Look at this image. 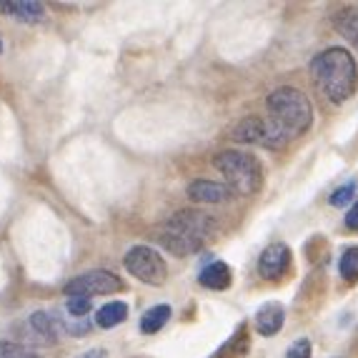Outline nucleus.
Returning <instances> with one entry per match:
<instances>
[{
  "mask_svg": "<svg viewBox=\"0 0 358 358\" xmlns=\"http://www.w3.org/2000/svg\"><path fill=\"white\" fill-rule=\"evenodd\" d=\"M310 80L326 101L346 103L358 85V68L346 48H326L310 60Z\"/></svg>",
  "mask_w": 358,
  "mask_h": 358,
  "instance_id": "1",
  "label": "nucleus"
},
{
  "mask_svg": "<svg viewBox=\"0 0 358 358\" xmlns=\"http://www.w3.org/2000/svg\"><path fill=\"white\" fill-rule=\"evenodd\" d=\"M266 108L271 113V123L288 141L308 133V128L313 126V106H310L308 96L299 88H291V85L275 88L266 98Z\"/></svg>",
  "mask_w": 358,
  "mask_h": 358,
  "instance_id": "2",
  "label": "nucleus"
},
{
  "mask_svg": "<svg viewBox=\"0 0 358 358\" xmlns=\"http://www.w3.org/2000/svg\"><path fill=\"white\" fill-rule=\"evenodd\" d=\"M213 166L226 176L228 188L238 196H253L263 185V168L256 155L243 150H221L213 158Z\"/></svg>",
  "mask_w": 358,
  "mask_h": 358,
  "instance_id": "3",
  "label": "nucleus"
},
{
  "mask_svg": "<svg viewBox=\"0 0 358 358\" xmlns=\"http://www.w3.org/2000/svg\"><path fill=\"white\" fill-rule=\"evenodd\" d=\"M123 263H126L128 273L136 275L141 283H148V286H163L168 278L166 261L150 245H133L123 258Z\"/></svg>",
  "mask_w": 358,
  "mask_h": 358,
  "instance_id": "4",
  "label": "nucleus"
},
{
  "mask_svg": "<svg viewBox=\"0 0 358 358\" xmlns=\"http://www.w3.org/2000/svg\"><path fill=\"white\" fill-rule=\"evenodd\" d=\"M123 291V281L110 271H88L78 275L66 286L68 299H93V296H108V293Z\"/></svg>",
  "mask_w": 358,
  "mask_h": 358,
  "instance_id": "5",
  "label": "nucleus"
},
{
  "mask_svg": "<svg viewBox=\"0 0 358 358\" xmlns=\"http://www.w3.org/2000/svg\"><path fill=\"white\" fill-rule=\"evenodd\" d=\"M233 138L241 141V143L266 145V148H271V150H281L283 145L288 143V138L283 136L273 123L258 118V115H248V118L241 120L238 126L233 128Z\"/></svg>",
  "mask_w": 358,
  "mask_h": 358,
  "instance_id": "6",
  "label": "nucleus"
},
{
  "mask_svg": "<svg viewBox=\"0 0 358 358\" xmlns=\"http://www.w3.org/2000/svg\"><path fill=\"white\" fill-rule=\"evenodd\" d=\"M163 231L178 233V236H185V238L203 245L215 233V221L208 213H201V210H178L176 215L168 218Z\"/></svg>",
  "mask_w": 358,
  "mask_h": 358,
  "instance_id": "7",
  "label": "nucleus"
},
{
  "mask_svg": "<svg viewBox=\"0 0 358 358\" xmlns=\"http://www.w3.org/2000/svg\"><path fill=\"white\" fill-rule=\"evenodd\" d=\"M288 268H291V248L286 243H271L258 258V273L266 281L281 278L288 273Z\"/></svg>",
  "mask_w": 358,
  "mask_h": 358,
  "instance_id": "8",
  "label": "nucleus"
},
{
  "mask_svg": "<svg viewBox=\"0 0 358 358\" xmlns=\"http://www.w3.org/2000/svg\"><path fill=\"white\" fill-rule=\"evenodd\" d=\"M231 188L223 183H215V180L201 178L188 185V198L196 201V203H226V201H231Z\"/></svg>",
  "mask_w": 358,
  "mask_h": 358,
  "instance_id": "9",
  "label": "nucleus"
},
{
  "mask_svg": "<svg viewBox=\"0 0 358 358\" xmlns=\"http://www.w3.org/2000/svg\"><path fill=\"white\" fill-rule=\"evenodd\" d=\"M283 321H286V310L281 303H263L256 313V331L261 336H275L283 329Z\"/></svg>",
  "mask_w": 358,
  "mask_h": 358,
  "instance_id": "10",
  "label": "nucleus"
},
{
  "mask_svg": "<svg viewBox=\"0 0 358 358\" xmlns=\"http://www.w3.org/2000/svg\"><path fill=\"white\" fill-rule=\"evenodd\" d=\"M0 13H6V15H10L13 20H20V23H41L43 15H45L41 3H33V0H20V3L3 0L0 3Z\"/></svg>",
  "mask_w": 358,
  "mask_h": 358,
  "instance_id": "11",
  "label": "nucleus"
},
{
  "mask_svg": "<svg viewBox=\"0 0 358 358\" xmlns=\"http://www.w3.org/2000/svg\"><path fill=\"white\" fill-rule=\"evenodd\" d=\"M198 283L203 288H210V291H226L231 286V268H228L223 261H213L208 263L201 275H198Z\"/></svg>",
  "mask_w": 358,
  "mask_h": 358,
  "instance_id": "12",
  "label": "nucleus"
},
{
  "mask_svg": "<svg viewBox=\"0 0 358 358\" xmlns=\"http://www.w3.org/2000/svg\"><path fill=\"white\" fill-rule=\"evenodd\" d=\"M334 25L341 36L358 48V8H341L334 13Z\"/></svg>",
  "mask_w": 358,
  "mask_h": 358,
  "instance_id": "13",
  "label": "nucleus"
},
{
  "mask_svg": "<svg viewBox=\"0 0 358 358\" xmlns=\"http://www.w3.org/2000/svg\"><path fill=\"white\" fill-rule=\"evenodd\" d=\"M128 318V306L123 301H110V303L101 306V310L96 313V323L101 329H115Z\"/></svg>",
  "mask_w": 358,
  "mask_h": 358,
  "instance_id": "14",
  "label": "nucleus"
},
{
  "mask_svg": "<svg viewBox=\"0 0 358 358\" xmlns=\"http://www.w3.org/2000/svg\"><path fill=\"white\" fill-rule=\"evenodd\" d=\"M171 306H153V308H148L143 313V318H141V331L143 334H158V331L163 329L168 323V318H171Z\"/></svg>",
  "mask_w": 358,
  "mask_h": 358,
  "instance_id": "15",
  "label": "nucleus"
},
{
  "mask_svg": "<svg viewBox=\"0 0 358 358\" xmlns=\"http://www.w3.org/2000/svg\"><path fill=\"white\" fill-rule=\"evenodd\" d=\"M338 271H341V275H343L346 281H351V283L358 281V245L348 248V251L341 256Z\"/></svg>",
  "mask_w": 358,
  "mask_h": 358,
  "instance_id": "16",
  "label": "nucleus"
},
{
  "mask_svg": "<svg viewBox=\"0 0 358 358\" xmlns=\"http://www.w3.org/2000/svg\"><path fill=\"white\" fill-rule=\"evenodd\" d=\"M353 193H356V180H351V183H343L341 188H336V191L329 196V203L334 206V208H343L346 203H351Z\"/></svg>",
  "mask_w": 358,
  "mask_h": 358,
  "instance_id": "17",
  "label": "nucleus"
},
{
  "mask_svg": "<svg viewBox=\"0 0 358 358\" xmlns=\"http://www.w3.org/2000/svg\"><path fill=\"white\" fill-rule=\"evenodd\" d=\"M0 358H38L33 351H28L20 343H10V341H0Z\"/></svg>",
  "mask_w": 358,
  "mask_h": 358,
  "instance_id": "18",
  "label": "nucleus"
},
{
  "mask_svg": "<svg viewBox=\"0 0 358 358\" xmlns=\"http://www.w3.org/2000/svg\"><path fill=\"white\" fill-rule=\"evenodd\" d=\"M66 310L73 318H85V313L90 310V299H68Z\"/></svg>",
  "mask_w": 358,
  "mask_h": 358,
  "instance_id": "19",
  "label": "nucleus"
},
{
  "mask_svg": "<svg viewBox=\"0 0 358 358\" xmlns=\"http://www.w3.org/2000/svg\"><path fill=\"white\" fill-rule=\"evenodd\" d=\"M286 358H310V341L299 338L296 343H291V348L286 351Z\"/></svg>",
  "mask_w": 358,
  "mask_h": 358,
  "instance_id": "20",
  "label": "nucleus"
},
{
  "mask_svg": "<svg viewBox=\"0 0 358 358\" xmlns=\"http://www.w3.org/2000/svg\"><path fill=\"white\" fill-rule=\"evenodd\" d=\"M346 226L351 228V231H358V201L353 203V208L348 210V215H346Z\"/></svg>",
  "mask_w": 358,
  "mask_h": 358,
  "instance_id": "21",
  "label": "nucleus"
},
{
  "mask_svg": "<svg viewBox=\"0 0 358 358\" xmlns=\"http://www.w3.org/2000/svg\"><path fill=\"white\" fill-rule=\"evenodd\" d=\"M108 353H106V348H90V351H85V353H80L78 358H106Z\"/></svg>",
  "mask_w": 358,
  "mask_h": 358,
  "instance_id": "22",
  "label": "nucleus"
},
{
  "mask_svg": "<svg viewBox=\"0 0 358 358\" xmlns=\"http://www.w3.org/2000/svg\"><path fill=\"white\" fill-rule=\"evenodd\" d=\"M0 53H3V38H0Z\"/></svg>",
  "mask_w": 358,
  "mask_h": 358,
  "instance_id": "23",
  "label": "nucleus"
}]
</instances>
